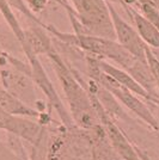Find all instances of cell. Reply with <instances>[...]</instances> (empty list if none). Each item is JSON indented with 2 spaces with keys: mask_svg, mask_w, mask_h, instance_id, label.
<instances>
[{
  "mask_svg": "<svg viewBox=\"0 0 159 160\" xmlns=\"http://www.w3.org/2000/svg\"><path fill=\"white\" fill-rule=\"evenodd\" d=\"M53 65L62 90L66 96L69 113L75 126L85 130H93L102 126L97 111L95 110L90 94L84 85L77 71L64 60L54 48L53 52L47 55Z\"/></svg>",
  "mask_w": 159,
  "mask_h": 160,
  "instance_id": "cell-1",
  "label": "cell"
},
{
  "mask_svg": "<svg viewBox=\"0 0 159 160\" xmlns=\"http://www.w3.org/2000/svg\"><path fill=\"white\" fill-rule=\"evenodd\" d=\"M0 110L12 116H23L30 118H37L40 115L36 109L29 107L11 92H8L1 85V82H0Z\"/></svg>",
  "mask_w": 159,
  "mask_h": 160,
  "instance_id": "cell-11",
  "label": "cell"
},
{
  "mask_svg": "<svg viewBox=\"0 0 159 160\" xmlns=\"http://www.w3.org/2000/svg\"><path fill=\"white\" fill-rule=\"evenodd\" d=\"M0 82L8 92L24 102L29 107L43 112L46 108H42V102L36 96V84L30 74L24 73L11 66L0 68Z\"/></svg>",
  "mask_w": 159,
  "mask_h": 160,
  "instance_id": "cell-4",
  "label": "cell"
},
{
  "mask_svg": "<svg viewBox=\"0 0 159 160\" xmlns=\"http://www.w3.org/2000/svg\"><path fill=\"white\" fill-rule=\"evenodd\" d=\"M0 14L3 16V18L5 20L7 25L10 27V29L13 31V33L17 36V38L20 41H23V28L20 27L19 22L17 19L16 14L13 13L12 7L10 6L7 0H0Z\"/></svg>",
  "mask_w": 159,
  "mask_h": 160,
  "instance_id": "cell-12",
  "label": "cell"
},
{
  "mask_svg": "<svg viewBox=\"0 0 159 160\" xmlns=\"http://www.w3.org/2000/svg\"><path fill=\"white\" fill-rule=\"evenodd\" d=\"M98 62H100V69H102V72L108 74L109 77H111L116 82H119L121 86L126 87L127 90H129L134 94L139 96L140 98L154 102L152 99V97L147 93V91H146L145 88L141 86L140 84H138V81L134 79L127 71L122 69V68H119V67H116L113 63H109V62H106L104 60H100V59Z\"/></svg>",
  "mask_w": 159,
  "mask_h": 160,
  "instance_id": "cell-9",
  "label": "cell"
},
{
  "mask_svg": "<svg viewBox=\"0 0 159 160\" xmlns=\"http://www.w3.org/2000/svg\"><path fill=\"white\" fill-rule=\"evenodd\" d=\"M106 2H108L109 12H110V17H111V22H113L116 41L136 59L141 61H147L146 60L147 46L145 44V42L141 40V37L139 36L138 31L135 30V28L129 25L126 20L121 17V14L116 11V8L113 6L110 0H106Z\"/></svg>",
  "mask_w": 159,
  "mask_h": 160,
  "instance_id": "cell-6",
  "label": "cell"
},
{
  "mask_svg": "<svg viewBox=\"0 0 159 160\" xmlns=\"http://www.w3.org/2000/svg\"><path fill=\"white\" fill-rule=\"evenodd\" d=\"M122 5L125 6L126 12L129 14L131 19L134 23L135 30L138 31L139 36L145 42L146 46H148L150 48H159V30L157 29V27L151 23L142 13L135 11L132 6L126 4H122Z\"/></svg>",
  "mask_w": 159,
  "mask_h": 160,
  "instance_id": "cell-10",
  "label": "cell"
},
{
  "mask_svg": "<svg viewBox=\"0 0 159 160\" xmlns=\"http://www.w3.org/2000/svg\"><path fill=\"white\" fill-rule=\"evenodd\" d=\"M0 160H19V159L10 151V148L7 147V145L3 143L0 141Z\"/></svg>",
  "mask_w": 159,
  "mask_h": 160,
  "instance_id": "cell-14",
  "label": "cell"
},
{
  "mask_svg": "<svg viewBox=\"0 0 159 160\" xmlns=\"http://www.w3.org/2000/svg\"><path fill=\"white\" fill-rule=\"evenodd\" d=\"M136 152H138L139 157L141 158V160H152L151 158H150V157H148V155H146L144 152H141V151H140V149H138V148H136Z\"/></svg>",
  "mask_w": 159,
  "mask_h": 160,
  "instance_id": "cell-15",
  "label": "cell"
},
{
  "mask_svg": "<svg viewBox=\"0 0 159 160\" xmlns=\"http://www.w3.org/2000/svg\"><path fill=\"white\" fill-rule=\"evenodd\" d=\"M48 1L49 0H27L25 4H27L28 8H30L31 12L36 16V13H41L46 8Z\"/></svg>",
  "mask_w": 159,
  "mask_h": 160,
  "instance_id": "cell-13",
  "label": "cell"
},
{
  "mask_svg": "<svg viewBox=\"0 0 159 160\" xmlns=\"http://www.w3.org/2000/svg\"><path fill=\"white\" fill-rule=\"evenodd\" d=\"M25 58L29 61L30 66H31V77H33V81H35L36 86L38 87L40 90H42V92L46 94L48 103H49V107L55 109V111L58 113L61 122L64 123L65 128H67V129L75 128L77 126H75V123L73 121L71 113L65 109L62 100L60 99L59 94L54 88L53 82L50 81L49 77L47 75L46 71L42 66V63L38 60V56L27 55Z\"/></svg>",
  "mask_w": 159,
  "mask_h": 160,
  "instance_id": "cell-5",
  "label": "cell"
},
{
  "mask_svg": "<svg viewBox=\"0 0 159 160\" xmlns=\"http://www.w3.org/2000/svg\"><path fill=\"white\" fill-rule=\"evenodd\" d=\"M72 10L85 32L116 40L106 0H71Z\"/></svg>",
  "mask_w": 159,
  "mask_h": 160,
  "instance_id": "cell-2",
  "label": "cell"
},
{
  "mask_svg": "<svg viewBox=\"0 0 159 160\" xmlns=\"http://www.w3.org/2000/svg\"><path fill=\"white\" fill-rule=\"evenodd\" d=\"M4 130L20 138L23 141L30 143L33 148L40 147L43 138L46 136V127L30 117L6 115L4 122Z\"/></svg>",
  "mask_w": 159,
  "mask_h": 160,
  "instance_id": "cell-7",
  "label": "cell"
},
{
  "mask_svg": "<svg viewBox=\"0 0 159 160\" xmlns=\"http://www.w3.org/2000/svg\"><path fill=\"white\" fill-rule=\"evenodd\" d=\"M92 80H96L97 82H100V85L113 94L121 104H123L127 109H129L134 115H136L139 117L140 120L144 121L147 126H150L152 129L159 132L158 120L156 118V116L152 113V111L148 109V107H146L145 103L139 99V96L131 92L126 87L121 86L111 77L103 73L102 69Z\"/></svg>",
  "mask_w": 159,
  "mask_h": 160,
  "instance_id": "cell-3",
  "label": "cell"
},
{
  "mask_svg": "<svg viewBox=\"0 0 159 160\" xmlns=\"http://www.w3.org/2000/svg\"><path fill=\"white\" fill-rule=\"evenodd\" d=\"M22 46L24 50V55H48L54 50L52 38L49 37L48 31L43 25L35 24L33 27L23 30V41Z\"/></svg>",
  "mask_w": 159,
  "mask_h": 160,
  "instance_id": "cell-8",
  "label": "cell"
}]
</instances>
